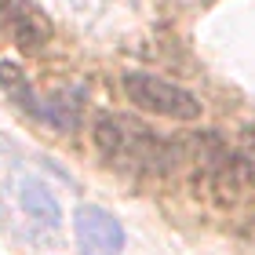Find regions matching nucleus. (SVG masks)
<instances>
[{
    "label": "nucleus",
    "instance_id": "1",
    "mask_svg": "<svg viewBox=\"0 0 255 255\" xmlns=\"http://www.w3.org/2000/svg\"><path fill=\"white\" fill-rule=\"evenodd\" d=\"M95 138L110 160H117L121 168H135V171H164L175 157V149L164 138H157L149 128L128 117H99Z\"/></svg>",
    "mask_w": 255,
    "mask_h": 255
},
{
    "label": "nucleus",
    "instance_id": "3",
    "mask_svg": "<svg viewBox=\"0 0 255 255\" xmlns=\"http://www.w3.org/2000/svg\"><path fill=\"white\" fill-rule=\"evenodd\" d=\"M80 255H121L124 248V226L99 204H80L73 215Z\"/></svg>",
    "mask_w": 255,
    "mask_h": 255
},
{
    "label": "nucleus",
    "instance_id": "6",
    "mask_svg": "<svg viewBox=\"0 0 255 255\" xmlns=\"http://www.w3.org/2000/svg\"><path fill=\"white\" fill-rule=\"evenodd\" d=\"M252 146H255V135H252Z\"/></svg>",
    "mask_w": 255,
    "mask_h": 255
},
{
    "label": "nucleus",
    "instance_id": "2",
    "mask_svg": "<svg viewBox=\"0 0 255 255\" xmlns=\"http://www.w3.org/2000/svg\"><path fill=\"white\" fill-rule=\"evenodd\" d=\"M124 95L142 106L149 113H160V117H171V121H197L201 117V102H197L186 88L171 84V80L157 77V73H124Z\"/></svg>",
    "mask_w": 255,
    "mask_h": 255
},
{
    "label": "nucleus",
    "instance_id": "5",
    "mask_svg": "<svg viewBox=\"0 0 255 255\" xmlns=\"http://www.w3.org/2000/svg\"><path fill=\"white\" fill-rule=\"evenodd\" d=\"M22 208H26L40 226H59V204H55L51 193L44 186H37V182H26V186H22Z\"/></svg>",
    "mask_w": 255,
    "mask_h": 255
},
{
    "label": "nucleus",
    "instance_id": "4",
    "mask_svg": "<svg viewBox=\"0 0 255 255\" xmlns=\"http://www.w3.org/2000/svg\"><path fill=\"white\" fill-rule=\"evenodd\" d=\"M0 26L11 29V37L29 51H40L51 37L48 18H44L29 0H0Z\"/></svg>",
    "mask_w": 255,
    "mask_h": 255
}]
</instances>
